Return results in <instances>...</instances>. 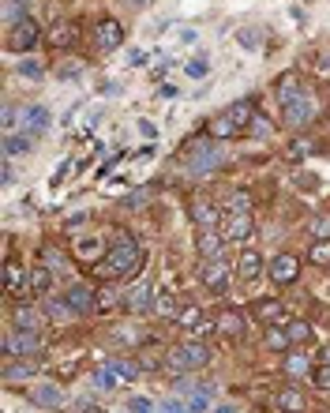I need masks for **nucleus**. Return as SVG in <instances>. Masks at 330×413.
I'll list each match as a JSON object with an SVG mask.
<instances>
[{
  "label": "nucleus",
  "instance_id": "09e8293b",
  "mask_svg": "<svg viewBox=\"0 0 330 413\" xmlns=\"http://www.w3.org/2000/svg\"><path fill=\"white\" fill-rule=\"evenodd\" d=\"M143 203H150V188H136V192L124 199V207H128V210H139Z\"/></svg>",
  "mask_w": 330,
  "mask_h": 413
},
{
  "label": "nucleus",
  "instance_id": "ddd939ff",
  "mask_svg": "<svg viewBox=\"0 0 330 413\" xmlns=\"http://www.w3.org/2000/svg\"><path fill=\"white\" fill-rule=\"evenodd\" d=\"M26 395H31L34 406H45V409H60L68 402V395H64V387H57V383H34Z\"/></svg>",
  "mask_w": 330,
  "mask_h": 413
},
{
  "label": "nucleus",
  "instance_id": "052dcab7",
  "mask_svg": "<svg viewBox=\"0 0 330 413\" xmlns=\"http://www.w3.org/2000/svg\"><path fill=\"white\" fill-rule=\"evenodd\" d=\"M315 68H319V72H330V53H323V57L315 60Z\"/></svg>",
  "mask_w": 330,
  "mask_h": 413
},
{
  "label": "nucleus",
  "instance_id": "5fc2aeb1",
  "mask_svg": "<svg viewBox=\"0 0 330 413\" xmlns=\"http://www.w3.org/2000/svg\"><path fill=\"white\" fill-rule=\"evenodd\" d=\"M150 60V53H143V49H128V64L131 68H139V64H147Z\"/></svg>",
  "mask_w": 330,
  "mask_h": 413
},
{
  "label": "nucleus",
  "instance_id": "4be33fe9",
  "mask_svg": "<svg viewBox=\"0 0 330 413\" xmlns=\"http://www.w3.org/2000/svg\"><path fill=\"white\" fill-rule=\"evenodd\" d=\"M236 274H241L244 282H252V278L263 274V256H259L255 248H244L241 252V259H236Z\"/></svg>",
  "mask_w": 330,
  "mask_h": 413
},
{
  "label": "nucleus",
  "instance_id": "c03bdc74",
  "mask_svg": "<svg viewBox=\"0 0 330 413\" xmlns=\"http://www.w3.org/2000/svg\"><path fill=\"white\" fill-rule=\"evenodd\" d=\"M214 331H218V319H210V316H203V319H199V323H195V327L188 331V335H192V338H207V335H214Z\"/></svg>",
  "mask_w": 330,
  "mask_h": 413
},
{
  "label": "nucleus",
  "instance_id": "20e7f679",
  "mask_svg": "<svg viewBox=\"0 0 330 413\" xmlns=\"http://www.w3.org/2000/svg\"><path fill=\"white\" fill-rule=\"evenodd\" d=\"M226 166V151L218 146V139H207V143H195L188 158H184V169H188V177H210L214 169Z\"/></svg>",
  "mask_w": 330,
  "mask_h": 413
},
{
  "label": "nucleus",
  "instance_id": "6e6d98bb",
  "mask_svg": "<svg viewBox=\"0 0 330 413\" xmlns=\"http://www.w3.org/2000/svg\"><path fill=\"white\" fill-rule=\"evenodd\" d=\"M68 169H72V162H60V169L53 173V188H57V184H60L64 177H68Z\"/></svg>",
  "mask_w": 330,
  "mask_h": 413
},
{
  "label": "nucleus",
  "instance_id": "9b49d317",
  "mask_svg": "<svg viewBox=\"0 0 330 413\" xmlns=\"http://www.w3.org/2000/svg\"><path fill=\"white\" fill-rule=\"evenodd\" d=\"M49 124H53V117H49L45 105H26L23 121H19V132H23V136H31V139H38V136H45V132H49Z\"/></svg>",
  "mask_w": 330,
  "mask_h": 413
},
{
  "label": "nucleus",
  "instance_id": "a19ab883",
  "mask_svg": "<svg viewBox=\"0 0 330 413\" xmlns=\"http://www.w3.org/2000/svg\"><path fill=\"white\" fill-rule=\"evenodd\" d=\"M199 319H203V309H195V304H188L184 312H177V323H180L184 331H192L195 323H199Z\"/></svg>",
  "mask_w": 330,
  "mask_h": 413
},
{
  "label": "nucleus",
  "instance_id": "393cba45",
  "mask_svg": "<svg viewBox=\"0 0 330 413\" xmlns=\"http://www.w3.org/2000/svg\"><path fill=\"white\" fill-rule=\"evenodd\" d=\"M192 218H195L199 230H218V225H221V210L210 207V203H195L192 207Z\"/></svg>",
  "mask_w": 330,
  "mask_h": 413
},
{
  "label": "nucleus",
  "instance_id": "39448f33",
  "mask_svg": "<svg viewBox=\"0 0 330 413\" xmlns=\"http://www.w3.org/2000/svg\"><path fill=\"white\" fill-rule=\"evenodd\" d=\"M0 350H4L8 361H16V357L26 361V357H38L45 345H42V335H31V331H8L4 342H0Z\"/></svg>",
  "mask_w": 330,
  "mask_h": 413
},
{
  "label": "nucleus",
  "instance_id": "b1692460",
  "mask_svg": "<svg viewBox=\"0 0 330 413\" xmlns=\"http://www.w3.org/2000/svg\"><path fill=\"white\" fill-rule=\"evenodd\" d=\"M221 230H199V241H195V248H199V256L210 259V256H221Z\"/></svg>",
  "mask_w": 330,
  "mask_h": 413
},
{
  "label": "nucleus",
  "instance_id": "c756f323",
  "mask_svg": "<svg viewBox=\"0 0 330 413\" xmlns=\"http://www.w3.org/2000/svg\"><path fill=\"white\" fill-rule=\"evenodd\" d=\"M101 248H105V245L98 241V237H94V241L79 237V241H75V256H79V259H94V263H98V259H101Z\"/></svg>",
  "mask_w": 330,
  "mask_h": 413
},
{
  "label": "nucleus",
  "instance_id": "e2e57ef3",
  "mask_svg": "<svg viewBox=\"0 0 330 413\" xmlns=\"http://www.w3.org/2000/svg\"><path fill=\"white\" fill-rule=\"evenodd\" d=\"M214 413H236V406H218Z\"/></svg>",
  "mask_w": 330,
  "mask_h": 413
},
{
  "label": "nucleus",
  "instance_id": "f8f14e48",
  "mask_svg": "<svg viewBox=\"0 0 330 413\" xmlns=\"http://www.w3.org/2000/svg\"><path fill=\"white\" fill-rule=\"evenodd\" d=\"M64 301L72 304V312H75V316L98 312V293H94V286H87V282H75L68 293H64Z\"/></svg>",
  "mask_w": 330,
  "mask_h": 413
},
{
  "label": "nucleus",
  "instance_id": "cd10ccee",
  "mask_svg": "<svg viewBox=\"0 0 330 413\" xmlns=\"http://www.w3.org/2000/svg\"><path fill=\"white\" fill-rule=\"evenodd\" d=\"M282 368H285V376H293V380H300V376H308V372H312L304 353H289L285 361H282Z\"/></svg>",
  "mask_w": 330,
  "mask_h": 413
},
{
  "label": "nucleus",
  "instance_id": "72a5a7b5",
  "mask_svg": "<svg viewBox=\"0 0 330 413\" xmlns=\"http://www.w3.org/2000/svg\"><path fill=\"white\" fill-rule=\"evenodd\" d=\"M278 406H282L285 413H300V409H304V395H300L297 387H285V391L278 395Z\"/></svg>",
  "mask_w": 330,
  "mask_h": 413
},
{
  "label": "nucleus",
  "instance_id": "0eeeda50",
  "mask_svg": "<svg viewBox=\"0 0 330 413\" xmlns=\"http://www.w3.org/2000/svg\"><path fill=\"white\" fill-rule=\"evenodd\" d=\"M11 327H16V331H31V335H42V331L49 327V312H38L34 304L19 301L16 309H11Z\"/></svg>",
  "mask_w": 330,
  "mask_h": 413
},
{
  "label": "nucleus",
  "instance_id": "7ed1b4c3",
  "mask_svg": "<svg viewBox=\"0 0 330 413\" xmlns=\"http://www.w3.org/2000/svg\"><path fill=\"white\" fill-rule=\"evenodd\" d=\"M210 365V345L203 338H188V342H180L173 353H169V361L165 368L173 372V376H188V372H199Z\"/></svg>",
  "mask_w": 330,
  "mask_h": 413
},
{
  "label": "nucleus",
  "instance_id": "bf43d9fd",
  "mask_svg": "<svg viewBox=\"0 0 330 413\" xmlns=\"http://www.w3.org/2000/svg\"><path fill=\"white\" fill-rule=\"evenodd\" d=\"M158 95H162V98H177V87H173V83H162V90H158Z\"/></svg>",
  "mask_w": 330,
  "mask_h": 413
},
{
  "label": "nucleus",
  "instance_id": "4468645a",
  "mask_svg": "<svg viewBox=\"0 0 330 413\" xmlns=\"http://www.w3.org/2000/svg\"><path fill=\"white\" fill-rule=\"evenodd\" d=\"M270 278L278 286H289V282H297V274H300V259L297 256H289V252H282V256H274L270 259Z\"/></svg>",
  "mask_w": 330,
  "mask_h": 413
},
{
  "label": "nucleus",
  "instance_id": "9d476101",
  "mask_svg": "<svg viewBox=\"0 0 330 413\" xmlns=\"http://www.w3.org/2000/svg\"><path fill=\"white\" fill-rule=\"evenodd\" d=\"M282 121L293 128V132H300V128H308L312 121H315V98L312 95H304L300 102H293V105H282Z\"/></svg>",
  "mask_w": 330,
  "mask_h": 413
},
{
  "label": "nucleus",
  "instance_id": "f3484780",
  "mask_svg": "<svg viewBox=\"0 0 330 413\" xmlns=\"http://www.w3.org/2000/svg\"><path fill=\"white\" fill-rule=\"evenodd\" d=\"M274 95H278V105H293V102H300V98L308 95V87L300 83L297 72H285V75L278 79V90H274Z\"/></svg>",
  "mask_w": 330,
  "mask_h": 413
},
{
  "label": "nucleus",
  "instance_id": "423d86ee",
  "mask_svg": "<svg viewBox=\"0 0 330 413\" xmlns=\"http://www.w3.org/2000/svg\"><path fill=\"white\" fill-rule=\"evenodd\" d=\"M38 38H42V26H38L31 16H26L23 23L8 26V49L11 53H31L38 45Z\"/></svg>",
  "mask_w": 330,
  "mask_h": 413
},
{
  "label": "nucleus",
  "instance_id": "f03ea898",
  "mask_svg": "<svg viewBox=\"0 0 330 413\" xmlns=\"http://www.w3.org/2000/svg\"><path fill=\"white\" fill-rule=\"evenodd\" d=\"M252 117H255V105L248 102V98H241V102H233V105H226L214 121H210V139H233V136H244L248 132V124H252Z\"/></svg>",
  "mask_w": 330,
  "mask_h": 413
},
{
  "label": "nucleus",
  "instance_id": "0e129e2a",
  "mask_svg": "<svg viewBox=\"0 0 330 413\" xmlns=\"http://www.w3.org/2000/svg\"><path fill=\"white\" fill-rule=\"evenodd\" d=\"M124 4H128V8H139V4H143V0H124Z\"/></svg>",
  "mask_w": 330,
  "mask_h": 413
},
{
  "label": "nucleus",
  "instance_id": "de8ad7c7",
  "mask_svg": "<svg viewBox=\"0 0 330 413\" xmlns=\"http://www.w3.org/2000/svg\"><path fill=\"white\" fill-rule=\"evenodd\" d=\"M248 132H252L255 139H267V136H270V121H267V117H259V113H255V117H252V124H248Z\"/></svg>",
  "mask_w": 330,
  "mask_h": 413
},
{
  "label": "nucleus",
  "instance_id": "13d9d810",
  "mask_svg": "<svg viewBox=\"0 0 330 413\" xmlns=\"http://www.w3.org/2000/svg\"><path fill=\"white\" fill-rule=\"evenodd\" d=\"M139 132H143V136H147V139H154V136H158V128H154L150 121H139Z\"/></svg>",
  "mask_w": 330,
  "mask_h": 413
},
{
  "label": "nucleus",
  "instance_id": "f704fd0d",
  "mask_svg": "<svg viewBox=\"0 0 330 413\" xmlns=\"http://www.w3.org/2000/svg\"><path fill=\"white\" fill-rule=\"evenodd\" d=\"M45 312H49V319H72L75 316L72 304L64 301V297H45Z\"/></svg>",
  "mask_w": 330,
  "mask_h": 413
},
{
  "label": "nucleus",
  "instance_id": "4d7b16f0",
  "mask_svg": "<svg viewBox=\"0 0 330 413\" xmlns=\"http://www.w3.org/2000/svg\"><path fill=\"white\" fill-rule=\"evenodd\" d=\"M57 75H60V79H79V64H64Z\"/></svg>",
  "mask_w": 330,
  "mask_h": 413
},
{
  "label": "nucleus",
  "instance_id": "1a4fd4ad",
  "mask_svg": "<svg viewBox=\"0 0 330 413\" xmlns=\"http://www.w3.org/2000/svg\"><path fill=\"white\" fill-rule=\"evenodd\" d=\"M221 237L226 241H248L252 237V215L248 210H221Z\"/></svg>",
  "mask_w": 330,
  "mask_h": 413
},
{
  "label": "nucleus",
  "instance_id": "dca6fc26",
  "mask_svg": "<svg viewBox=\"0 0 330 413\" xmlns=\"http://www.w3.org/2000/svg\"><path fill=\"white\" fill-rule=\"evenodd\" d=\"M94 42H98V49H101V53H116V49L124 45V26L116 23V19H105V23H98Z\"/></svg>",
  "mask_w": 330,
  "mask_h": 413
},
{
  "label": "nucleus",
  "instance_id": "5701e85b",
  "mask_svg": "<svg viewBox=\"0 0 330 413\" xmlns=\"http://www.w3.org/2000/svg\"><path fill=\"white\" fill-rule=\"evenodd\" d=\"M252 312H255L259 323L274 327V323H282V319H285V304H282V301H255Z\"/></svg>",
  "mask_w": 330,
  "mask_h": 413
},
{
  "label": "nucleus",
  "instance_id": "473e14b6",
  "mask_svg": "<svg viewBox=\"0 0 330 413\" xmlns=\"http://www.w3.org/2000/svg\"><path fill=\"white\" fill-rule=\"evenodd\" d=\"M121 383H124V380L116 376V372H113L109 365L94 372V387H98V391H116V387H121Z\"/></svg>",
  "mask_w": 330,
  "mask_h": 413
},
{
  "label": "nucleus",
  "instance_id": "4c0bfd02",
  "mask_svg": "<svg viewBox=\"0 0 330 413\" xmlns=\"http://www.w3.org/2000/svg\"><path fill=\"white\" fill-rule=\"evenodd\" d=\"M184 72H188L192 79H203L207 72H210V60H207V53H195V57L184 64Z\"/></svg>",
  "mask_w": 330,
  "mask_h": 413
},
{
  "label": "nucleus",
  "instance_id": "49530a36",
  "mask_svg": "<svg viewBox=\"0 0 330 413\" xmlns=\"http://www.w3.org/2000/svg\"><path fill=\"white\" fill-rule=\"evenodd\" d=\"M226 210H248V215H252V195H248V192H233Z\"/></svg>",
  "mask_w": 330,
  "mask_h": 413
},
{
  "label": "nucleus",
  "instance_id": "7c9ffc66",
  "mask_svg": "<svg viewBox=\"0 0 330 413\" xmlns=\"http://www.w3.org/2000/svg\"><path fill=\"white\" fill-rule=\"evenodd\" d=\"M289 345H293V342H289V331H282L278 323H274V327H267V350H274V353H285Z\"/></svg>",
  "mask_w": 330,
  "mask_h": 413
},
{
  "label": "nucleus",
  "instance_id": "a18cd8bd",
  "mask_svg": "<svg viewBox=\"0 0 330 413\" xmlns=\"http://www.w3.org/2000/svg\"><path fill=\"white\" fill-rule=\"evenodd\" d=\"M312 263L330 267V241H315V245H312Z\"/></svg>",
  "mask_w": 330,
  "mask_h": 413
},
{
  "label": "nucleus",
  "instance_id": "c85d7f7f",
  "mask_svg": "<svg viewBox=\"0 0 330 413\" xmlns=\"http://www.w3.org/2000/svg\"><path fill=\"white\" fill-rule=\"evenodd\" d=\"M308 233L315 237V241H330V210H319V215H312Z\"/></svg>",
  "mask_w": 330,
  "mask_h": 413
},
{
  "label": "nucleus",
  "instance_id": "ea45409f",
  "mask_svg": "<svg viewBox=\"0 0 330 413\" xmlns=\"http://www.w3.org/2000/svg\"><path fill=\"white\" fill-rule=\"evenodd\" d=\"M23 121V113L16 109V105L11 102H4V113H0V124H4V136H11V132H16V124Z\"/></svg>",
  "mask_w": 330,
  "mask_h": 413
},
{
  "label": "nucleus",
  "instance_id": "3c124183",
  "mask_svg": "<svg viewBox=\"0 0 330 413\" xmlns=\"http://www.w3.org/2000/svg\"><path fill=\"white\" fill-rule=\"evenodd\" d=\"M128 409H131V413H158V406L150 402V398H131Z\"/></svg>",
  "mask_w": 330,
  "mask_h": 413
},
{
  "label": "nucleus",
  "instance_id": "6ab92c4d",
  "mask_svg": "<svg viewBox=\"0 0 330 413\" xmlns=\"http://www.w3.org/2000/svg\"><path fill=\"white\" fill-rule=\"evenodd\" d=\"M214 383H203V380H192V391L188 395H184V398H188V409L192 413H203L210 402H214Z\"/></svg>",
  "mask_w": 330,
  "mask_h": 413
},
{
  "label": "nucleus",
  "instance_id": "8fccbe9b",
  "mask_svg": "<svg viewBox=\"0 0 330 413\" xmlns=\"http://www.w3.org/2000/svg\"><path fill=\"white\" fill-rule=\"evenodd\" d=\"M312 380H315V387H319V391H330V365H319L312 372Z\"/></svg>",
  "mask_w": 330,
  "mask_h": 413
},
{
  "label": "nucleus",
  "instance_id": "c9c22d12",
  "mask_svg": "<svg viewBox=\"0 0 330 413\" xmlns=\"http://www.w3.org/2000/svg\"><path fill=\"white\" fill-rule=\"evenodd\" d=\"M26 16H31V11H26V0H8V4H4V23H8V26L23 23Z\"/></svg>",
  "mask_w": 330,
  "mask_h": 413
},
{
  "label": "nucleus",
  "instance_id": "37998d69",
  "mask_svg": "<svg viewBox=\"0 0 330 413\" xmlns=\"http://www.w3.org/2000/svg\"><path fill=\"white\" fill-rule=\"evenodd\" d=\"M285 331H289V342H293V345H300V342L312 338V327L300 323V319H297V323H285Z\"/></svg>",
  "mask_w": 330,
  "mask_h": 413
},
{
  "label": "nucleus",
  "instance_id": "58836bf2",
  "mask_svg": "<svg viewBox=\"0 0 330 413\" xmlns=\"http://www.w3.org/2000/svg\"><path fill=\"white\" fill-rule=\"evenodd\" d=\"M31 376H34V365H26V361H23V365H11V361L4 365V380H8V383H16V380H31Z\"/></svg>",
  "mask_w": 330,
  "mask_h": 413
},
{
  "label": "nucleus",
  "instance_id": "412c9836",
  "mask_svg": "<svg viewBox=\"0 0 330 413\" xmlns=\"http://www.w3.org/2000/svg\"><path fill=\"white\" fill-rule=\"evenodd\" d=\"M244 327H248V319H244L241 309H226L218 316V331H221V335H229V338H241Z\"/></svg>",
  "mask_w": 330,
  "mask_h": 413
},
{
  "label": "nucleus",
  "instance_id": "603ef678",
  "mask_svg": "<svg viewBox=\"0 0 330 413\" xmlns=\"http://www.w3.org/2000/svg\"><path fill=\"white\" fill-rule=\"evenodd\" d=\"M0 181H4V188H11V184L19 181V173H16V166H11V158H4V173H0Z\"/></svg>",
  "mask_w": 330,
  "mask_h": 413
},
{
  "label": "nucleus",
  "instance_id": "f257e3e1",
  "mask_svg": "<svg viewBox=\"0 0 330 413\" xmlns=\"http://www.w3.org/2000/svg\"><path fill=\"white\" fill-rule=\"evenodd\" d=\"M139 267H143V248H139L136 237L124 233V230L116 233V245L94 263V271L101 278H131Z\"/></svg>",
  "mask_w": 330,
  "mask_h": 413
},
{
  "label": "nucleus",
  "instance_id": "bb28decb",
  "mask_svg": "<svg viewBox=\"0 0 330 413\" xmlns=\"http://www.w3.org/2000/svg\"><path fill=\"white\" fill-rule=\"evenodd\" d=\"M31 293H38V297H45L49 293V286H53V271L49 267H31Z\"/></svg>",
  "mask_w": 330,
  "mask_h": 413
},
{
  "label": "nucleus",
  "instance_id": "a878e982",
  "mask_svg": "<svg viewBox=\"0 0 330 413\" xmlns=\"http://www.w3.org/2000/svg\"><path fill=\"white\" fill-rule=\"evenodd\" d=\"M34 143L31 136H23V132H11V136H4V158H19V154H31L34 151Z\"/></svg>",
  "mask_w": 330,
  "mask_h": 413
},
{
  "label": "nucleus",
  "instance_id": "6e6552de",
  "mask_svg": "<svg viewBox=\"0 0 330 413\" xmlns=\"http://www.w3.org/2000/svg\"><path fill=\"white\" fill-rule=\"evenodd\" d=\"M229 271H233V263H229L226 256H210V259H203L199 278H203V286H207V289L221 293V289L229 286Z\"/></svg>",
  "mask_w": 330,
  "mask_h": 413
},
{
  "label": "nucleus",
  "instance_id": "2f4dec72",
  "mask_svg": "<svg viewBox=\"0 0 330 413\" xmlns=\"http://www.w3.org/2000/svg\"><path fill=\"white\" fill-rule=\"evenodd\" d=\"M109 368H113L121 380H136L139 372H143V365H139V361H128V357H113V361H109Z\"/></svg>",
  "mask_w": 330,
  "mask_h": 413
},
{
  "label": "nucleus",
  "instance_id": "2eb2a0df",
  "mask_svg": "<svg viewBox=\"0 0 330 413\" xmlns=\"http://www.w3.org/2000/svg\"><path fill=\"white\" fill-rule=\"evenodd\" d=\"M45 42H49L53 49H72V45L79 42V23H72V19L53 23L49 34H45Z\"/></svg>",
  "mask_w": 330,
  "mask_h": 413
},
{
  "label": "nucleus",
  "instance_id": "680f3d73",
  "mask_svg": "<svg viewBox=\"0 0 330 413\" xmlns=\"http://www.w3.org/2000/svg\"><path fill=\"white\" fill-rule=\"evenodd\" d=\"M319 365H330V350H326V345L319 350Z\"/></svg>",
  "mask_w": 330,
  "mask_h": 413
},
{
  "label": "nucleus",
  "instance_id": "a211bd4d",
  "mask_svg": "<svg viewBox=\"0 0 330 413\" xmlns=\"http://www.w3.org/2000/svg\"><path fill=\"white\" fill-rule=\"evenodd\" d=\"M128 312H136V316H147L154 312V286L150 282H136V289L128 293Z\"/></svg>",
  "mask_w": 330,
  "mask_h": 413
},
{
  "label": "nucleus",
  "instance_id": "e433bc0d",
  "mask_svg": "<svg viewBox=\"0 0 330 413\" xmlns=\"http://www.w3.org/2000/svg\"><path fill=\"white\" fill-rule=\"evenodd\" d=\"M236 42H241L244 49H259L263 45V31H259V26H244V31H236Z\"/></svg>",
  "mask_w": 330,
  "mask_h": 413
},
{
  "label": "nucleus",
  "instance_id": "69168bd1",
  "mask_svg": "<svg viewBox=\"0 0 330 413\" xmlns=\"http://www.w3.org/2000/svg\"><path fill=\"white\" fill-rule=\"evenodd\" d=\"M124 413H131V409H124Z\"/></svg>",
  "mask_w": 330,
  "mask_h": 413
},
{
  "label": "nucleus",
  "instance_id": "864d4df0",
  "mask_svg": "<svg viewBox=\"0 0 330 413\" xmlns=\"http://www.w3.org/2000/svg\"><path fill=\"white\" fill-rule=\"evenodd\" d=\"M308 151H312L308 139H293V143H289V158H304Z\"/></svg>",
  "mask_w": 330,
  "mask_h": 413
},
{
  "label": "nucleus",
  "instance_id": "79ce46f5",
  "mask_svg": "<svg viewBox=\"0 0 330 413\" xmlns=\"http://www.w3.org/2000/svg\"><path fill=\"white\" fill-rule=\"evenodd\" d=\"M16 72H19L23 79H42V72H45V68H42V64H38V60H31V57H23V60L16 64Z\"/></svg>",
  "mask_w": 330,
  "mask_h": 413
},
{
  "label": "nucleus",
  "instance_id": "aec40b11",
  "mask_svg": "<svg viewBox=\"0 0 330 413\" xmlns=\"http://www.w3.org/2000/svg\"><path fill=\"white\" fill-rule=\"evenodd\" d=\"M4 289H8V297H31V278H23L19 263L4 267Z\"/></svg>",
  "mask_w": 330,
  "mask_h": 413
}]
</instances>
